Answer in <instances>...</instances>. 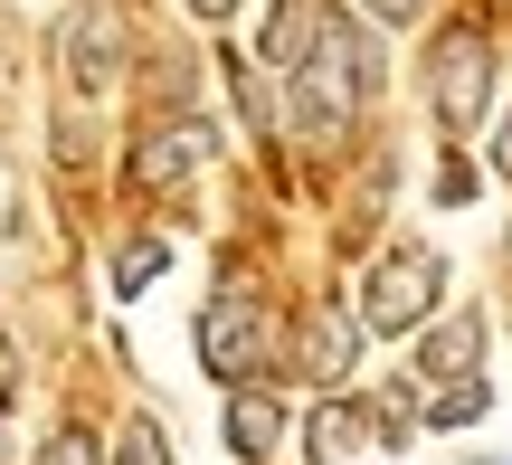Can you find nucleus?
Here are the masks:
<instances>
[{
  "label": "nucleus",
  "mask_w": 512,
  "mask_h": 465,
  "mask_svg": "<svg viewBox=\"0 0 512 465\" xmlns=\"http://www.w3.org/2000/svg\"><path fill=\"white\" fill-rule=\"evenodd\" d=\"M503 247H512V238H503Z\"/></svg>",
  "instance_id": "nucleus-22"
},
{
  "label": "nucleus",
  "mask_w": 512,
  "mask_h": 465,
  "mask_svg": "<svg viewBox=\"0 0 512 465\" xmlns=\"http://www.w3.org/2000/svg\"><path fill=\"white\" fill-rule=\"evenodd\" d=\"M465 418H484V380H456L427 399V428H465Z\"/></svg>",
  "instance_id": "nucleus-15"
},
{
  "label": "nucleus",
  "mask_w": 512,
  "mask_h": 465,
  "mask_svg": "<svg viewBox=\"0 0 512 465\" xmlns=\"http://www.w3.org/2000/svg\"><path fill=\"white\" fill-rule=\"evenodd\" d=\"M437 304H446V257L437 247H389V257L370 266L351 323H361V333H418Z\"/></svg>",
  "instance_id": "nucleus-2"
},
{
  "label": "nucleus",
  "mask_w": 512,
  "mask_h": 465,
  "mask_svg": "<svg viewBox=\"0 0 512 465\" xmlns=\"http://www.w3.org/2000/svg\"><path fill=\"white\" fill-rule=\"evenodd\" d=\"M351 447H361V409H342V399H323L304 428V456L313 465H351Z\"/></svg>",
  "instance_id": "nucleus-11"
},
{
  "label": "nucleus",
  "mask_w": 512,
  "mask_h": 465,
  "mask_svg": "<svg viewBox=\"0 0 512 465\" xmlns=\"http://www.w3.org/2000/svg\"><path fill=\"white\" fill-rule=\"evenodd\" d=\"M0 399H10V333H0Z\"/></svg>",
  "instance_id": "nucleus-20"
},
{
  "label": "nucleus",
  "mask_w": 512,
  "mask_h": 465,
  "mask_svg": "<svg viewBox=\"0 0 512 465\" xmlns=\"http://www.w3.org/2000/svg\"><path fill=\"white\" fill-rule=\"evenodd\" d=\"M105 465H171V437H162V418H143L133 409L124 428H114V456Z\"/></svg>",
  "instance_id": "nucleus-12"
},
{
  "label": "nucleus",
  "mask_w": 512,
  "mask_h": 465,
  "mask_svg": "<svg viewBox=\"0 0 512 465\" xmlns=\"http://www.w3.org/2000/svg\"><path fill=\"white\" fill-rule=\"evenodd\" d=\"M38 465H105V447H95V428L57 418V437H38Z\"/></svg>",
  "instance_id": "nucleus-14"
},
{
  "label": "nucleus",
  "mask_w": 512,
  "mask_h": 465,
  "mask_svg": "<svg viewBox=\"0 0 512 465\" xmlns=\"http://www.w3.org/2000/svg\"><path fill=\"white\" fill-rule=\"evenodd\" d=\"M219 437H228V456L266 465L275 447H285V399H275V390H228V409H219Z\"/></svg>",
  "instance_id": "nucleus-9"
},
{
  "label": "nucleus",
  "mask_w": 512,
  "mask_h": 465,
  "mask_svg": "<svg viewBox=\"0 0 512 465\" xmlns=\"http://www.w3.org/2000/svg\"><path fill=\"white\" fill-rule=\"evenodd\" d=\"M209 152H219V124H209V114H171V124H152L143 143H133V190L171 200V190H190L209 171Z\"/></svg>",
  "instance_id": "nucleus-6"
},
{
  "label": "nucleus",
  "mask_w": 512,
  "mask_h": 465,
  "mask_svg": "<svg viewBox=\"0 0 512 465\" xmlns=\"http://www.w3.org/2000/svg\"><path fill=\"white\" fill-rule=\"evenodd\" d=\"M427 105H437L446 143L456 133H484V114H494V38L484 29H446L437 57H427Z\"/></svg>",
  "instance_id": "nucleus-4"
},
{
  "label": "nucleus",
  "mask_w": 512,
  "mask_h": 465,
  "mask_svg": "<svg viewBox=\"0 0 512 465\" xmlns=\"http://www.w3.org/2000/svg\"><path fill=\"white\" fill-rule=\"evenodd\" d=\"M475 361H484V314H446L437 333L418 342V380H427V390H456V380H484Z\"/></svg>",
  "instance_id": "nucleus-8"
},
{
  "label": "nucleus",
  "mask_w": 512,
  "mask_h": 465,
  "mask_svg": "<svg viewBox=\"0 0 512 465\" xmlns=\"http://www.w3.org/2000/svg\"><path fill=\"white\" fill-rule=\"evenodd\" d=\"M313 38H323V0H275L266 29H256V57H266L275 76H304Z\"/></svg>",
  "instance_id": "nucleus-10"
},
{
  "label": "nucleus",
  "mask_w": 512,
  "mask_h": 465,
  "mask_svg": "<svg viewBox=\"0 0 512 465\" xmlns=\"http://www.w3.org/2000/svg\"><path fill=\"white\" fill-rule=\"evenodd\" d=\"M370 19H380V29H408V19H427V0H361Z\"/></svg>",
  "instance_id": "nucleus-16"
},
{
  "label": "nucleus",
  "mask_w": 512,
  "mask_h": 465,
  "mask_svg": "<svg viewBox=\"0 0 512 465\" xmlns=\"http://www.w3.org/2000/svg\"><path fill=\"white\" fill-rule=\"evenodd\" d=\"M0 465H10V437H0Z\"/></svg>",
  "instance_id": "nucleus-21"
},
{
  "label": "nucleus",
  "mask_w": 512,
  "mask_h": 465,
  "mask_svg": "<svg viewBox=\"0 0 512 465\" xmlns=\"http://www.w3.org/2000/svg\"><path fill=\"white\" fill-rule=\"evenodd\" d=\"M124 57H133V19H124V0H76L67 29H57V67H67V86H76V95H114Z\"/></svg>",
  "instance_id": "nucleus-5"
},
{
  "label": "nucleus",
  "mask_w": 512,
  "mask_h": 465,
  "mask_svg": "<svg viewBox=\"0 0 512 465\" xmlns=\"http://www.w3.org/2000/svg\"><path fill=\"white\" fill-rule=\"evenodd\" d=\"M361 323H351V304H313L304 323H294V371L313 380V390H342L351 380V361H361Z\"/></svg>",
  "instance_id": "nucleus-7"
},
{
  "label": "nucleus",
  "mask_w": 512,
  "mask_h": 465,
  "mask_svg": "<svg viewBox=\"0 0 512 465\" xmlns=\"http://www.w3.org/2000/svg\"><path fill=\"white\" fill-rule=\"evenodd\" d=\"M275 352H285V323H275L256 295H219L200 314V371L228 380V390H256V371H266Z\"/></svg>",
  "instance_id": "nucleus-3"
},
{
  "label": "nucleus",
  "mask_w": 512,
  "mask_h": 465,
  "mask_svg": "<svg viewBox=\"0 0 512 465\" xmlns=\"http://www.w3.org/2000/svg\"><path fill=\"white\" fill-rule=\"evenodd\" d=\"M190 19H238V0H181Z\"/></svg>",
  "instance_id": "nucleus-19"
},
{
  "label": "nucleus",
  "mask_w": 512,
  "mask_h": 465,
  "mask_svg": "<svg viewBox=\"0 0 512 465\" xmlns=\"http://www.w3.org/2000/svg\"><path fill=\"white\" fill-rule=\"evenodd\" d=\"M294 95V124H304V143H342L351 124H361V105L380 95V48H370L351 19L323 10V38H313L304 76H285Z\"/></svg>",
  "instance_id": "nucleus-1"
},
{
  "label": "nucleus",
  "mask_w": 512,
  "mask_h": 465,
  "mask_svg": "<svg viewBox=\"0 0 512 465\" xmlns=\"http://www.w3.org/2000/svg\"><path fill=\"white\" fill-rule=\"evenodd\" d=\"M484 162H494V171H503V181H512V105L494 114V143H484Z\"/></svg>",
  "instance_id": "nucleus-17"
},
{
  "label": "nucleus",
  "mask_w": 512,
  "mask_h": 465,
  "mask_svg": "<svg viewBox=\"0 0 512 465\" xmlns=\"http://www.w3.org/2000/svg\"><path fill=\"white\" fill-rule=\"evenodd\" d=\"M162 266H171V247H162V238H133L124 257H114V295H143V285L162 276Z\"/></svg>",
  "instance_id": "nucleus-13"
},
{
  "label": "nucleus",
  "mask_w": 512,
  "mask_h": 465,
  "mask_svg": "<svg viewBox=\"0 0 512 465\" xmlns=\"http://www.w3.org/2000/svg\"><path fill=\"white\" fill-rule=\"evenodd\" d=\"M465 190H475V171H465L456 152H446V162H437V200H465Z\"/></svg>",
  "instance_id": "nucleus-18"
}]
</instances>
